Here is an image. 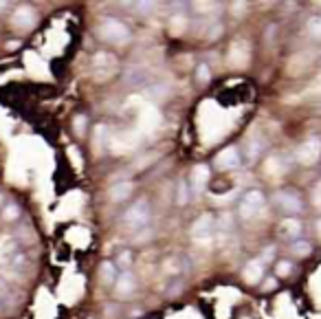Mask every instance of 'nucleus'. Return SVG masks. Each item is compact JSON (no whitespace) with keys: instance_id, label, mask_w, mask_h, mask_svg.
<instances>
[{"instance_id":"f257e3e1","label":"nucleus","mask_w":321,"mask_h":319,"mask_svg":"<svg viewBox=\"0 0 321 319\" xmlns=\"http://www.w3.org/2000/svg\"><path fill=\"white\" fill-rule=\"evenodd\" d=\"M264 209H266V198L259 190H249L238 202V216L247 222L259 218L264 214Z\"/></svg>"},{"instance_id":"f03ea898","label":"nucleus","mask_w":321,"mask_h":319,"mask_svg":"<svg viewBox=\"0 0 321 319\" xmlns=\"http://www.w3.org/2000/svg\"><path fill=\"white\" fill-rule=\"evenodd\" d=\"M99 35L106 40V42H113V44H117V47H126L132 38L130 29L117 18H101Z\"/></svg>"},{"instance_id":"7ed1b4c3","label":"nucleus","mask_w":321,"mask_h":319,"mask_svg":"<svg viewBox=\"0 0 321 319\" xmlns=\"http://www.w3.org/2000/svg\"><path fill=\"white\" fill-rule=\"evenodd\" d=\"M119 70V60L108 51H97L93 58V77L97 82H108Z\"/></svg>"},{"instance_id":"20e7f679","label":"nucleus","mask_w":321,"mask_h":319,"mask_svg":"<svg viewBox=\"0 0 321 319\" xmlns=\"http://www.w3.org/2000/svg\"><path fill=\"white\" fill-rule=\"evenodd\" d=\"M150 222V202L145 198H139L130 205V209L124 214V227L132 231H139Z\"/></svg>"},{"instance_id":"39448f33","label":"nucleus","mask_w":321,"mask_h":319,"mask_svg":"<svg viewBox=\"0 0 321 319\" xmlns=\"http://www.w3.org/2000/svg\"><path fill=\"white\" fill-rule=\"evenodd\" d=\"M216 236V218L211 214H202L200 218H196V222L192 225V238L193 242H200V245H209Z\"/></svg>"},{"instance_id":"423d86ee","label":"nucleus","mask_w":321,"mask_h":319,"mask_svg":"<svg viewBox=\"0 0 321 319\" xmlns=\"http://www.w3.org/2000/svg\"><path fill=\"white\" fill-rule=\"evenodd\" d=\"M295 159L299 165H315L321 159V139L319 136H310L295 152Z\"/></svg>"},{"instance_id":"0eeeda50","label":"nucleus","mask_w":321,"mask_h":319,"mask_svg":"<svg viewBox=\"0 0 321 319\" xmlns=\"http://www.w3.org/2000/svg\"><path fill=\"white\" fill-rule=\"evenodd\" d=\"M273 200H275V205H277L279 209H282L284 214H288V216L299 214V211L304 209L302 198H299V194H297V191H293V190H279V191H275Z\"/></svg>"},{"instance_id":"6e6552de","label":"nucleus","mask_w":321,"mask_h":319,"mask_svg":"<svg viewBox=\"0 0 321 319\" xmlns=\"http://www.w3.org/2000/svg\"><path fill=\"white\" fill-rule=\"evenodd\" d=\"M249 60H251V44L247 40H236L229 47V66L231 68H247Z\"/></svg>"},{"instance_id":"1a4fd4ad","label":"nucleus","mask_w":321,"mask_h":319,"mask_svg":"<svg viewBox=\"0 0 321 319\" xmlns=\"http://www.w3.org/2000/svg\"><path fill=\"white\" fill-rule=\"evenodd\" d=\"M213 163H216V168H218V170H222V172L238 170V168H240V163H242L240 150H238L236 145H227V148H222V150L216 154Z\"/></svg>"},{"instance_id":"9d476101","label":"nucleus","mask_w":321,"mask_h":319,"mask_svg":"<svg viewBox=\"0 0 321 319\" xmlns=\"http://www.w3.org/2000/svg\"><path fill=\"white\" fill-rule=\"evenodd\" d=\"M113 286H115V295L119 297V300H128L136 291V280L130 271H124V273H119V277H117V282Z\"/></svg>"},{"instance_id":"9b49d317","label":"nucleus","mask_w":321,"mask_h":319,"mask_svg":"<svg viewBox=\"0 0 321 319\" xmlns=\"http://www.w3.org/2000/svg\"><path fill=\"white\" fill-rule=\"evenodd\" d=\"M286 172H288V161L282 154H271L264 161V174L268 179H282Z\"/></svg>"},{"instance_id":"f8f14e48","label":"nucleus","mask_w":321,"mask_h":319,"mask_svg":"<svg viewBox=\"0 0 321 319\" xmlns=\"http://www.w3.org/2000/svg\"><path fill=\"white\" fill-rule=\"evenodd\" d=\"M11 22L16 29H22V31H27V29H31L35 24V11L33 7H29V4H20L16 7V11H13L11 16Z\"/></svg>"},{"instance_id":"ddd939ff","label":"nucleus","mask_w":321,"mask_h":319,"mask_svg":"<svg viewBox=\"0 0 321 319\" xmlns=\"http://www.w3.org/2000/svg\"><path fill=\"white\" fill-rule=\"evenodd\" d=\"M264 266L266 264H262L259 257L249 260L247 264H244V269H242V280L247 282V284H259V282L264 280Z\"/></svg>"},{"instance_id":"4468645a","label":"nucleus","mask_w":321,"mask_h":319,"mask_svg":"<svg viewBox=\"0 0 321 319\" xmlns=\"http://www.w3.org/2000/svg\"><path fill=\"white\" fill-rule=\"evenodd\" d=\"M161 113L154 108V106H143L141 108V113H139V126H141V130H154V128H159V124H161Z\"/></svg>"},{"instance_id":"2eb2a0df","label":"nucleus","mask_w":321,"mask_h":319,"mask_svg":"<svg viewBox=\"0 0 321 319\" xmlns=\"http://www.w3.org/2000/svg\"><path fill=\"white\" fill-rule=\"evenodd\" d=\"M209 183V168L202 163H198L196 168L192 170V176H190V190L192 191H202Z\"/></svg>"},{"instance_id":"dca6fc26","label":"nucleus","mask_w":321,"mask_h":319,"mask_svg":"<svg viewBox=\"0 0 321 319\" xmlns=\"http://www.w3.org/2000/svg\"><path fill=\"white\" fill-rule=\"evenodd\" d=\"M16 249H18V240L11 234L0 236V264L11 262V257L16 255Z\"/></svg>"},{"instance_id":"f3484780","label":"nucleus","mask_w":321,"mask_h":319,"mask_svg":"<svg viewBox=\"0 0 321 319\" xmlns=\"http://www.w3.org/2000/svg\"><path fill=\"white\" fill-rule=\"evenodd\" d=\"M130 194H132V183L128 179L117 181V183H113V185H110V190H108V196H110V200H113V202L128 200Z\"/></svg>"},{"instance_id":"a211bd4d","label":"nucleus","mask_w":321,"mask_h":319,"mask_svg":"<svg viewBox=\"0 0 321 319\" xmlns=\"http://www.w3.org/2000/svg\"><path fill=\"white\" fill-rule=\"evenodd\" d=\"M302 222L297 218H284L279 222V236L286 238V240H299V236H302Z\"/></svg>"},{"instance_id":"6ab92c4d","label":"nucleus","mask_w":321,"mask_h":319,"mask_svg":"<svg viewBox=\"0 0 321 319\" xmlns=\"http://www.w3.org/2000/svg\"><path fill=\"white\" fill-rule=\"evenodd\" d=\"M108 143H110V132H108V128H106L104 124L95 126V132H93V150L97 152V154H101V152L108 148Z\"/></svg>"},{"instance_id":"aec40b11","label":"nucleus","mask_w":321,"mask_h":319,"mask_svg":"<svg viewBox=\"0 0 321 319\" xmlns=\"http://www.w3.org/2000/svg\"><path fill=\"white\" fill-rule=\"evenodd\" d=\"M183 271H185V260H183V255H170V257H165V262H163V273H165V275L178 277Z\"/></svg>"},{"instance_id":"412c9836","label":"nucleus","mask_w":321,"mask_h":319,"mask_svg":"<svg viewBox=\"0 0 321 319\" xmlns=\"http://www.w3.org/2000/svg\"><path fill=\"white\" fill-rule=\"evenodd\" d=\"M150 79V70L145 66H132L128 73H126V84L128 86H143Z\"/></svg>"},{"instance_id":"4be33fe9","label":"nucleus","mask_w":321,"mask_h":319,"mask_svg":"<svg viewBox=\"0 0 321 319\" xmlns=\"http://www.w3.org/2000/svg\"><path fill=\"white\" fill-rule=\"evenodd\" d=\"M117 277H119V271H117L115 262H110V260L101 262V266H99V280L104 282L106 286H113L115 282H117Z\"/></svg>"},{"instance_id":"5701e85b","label":"nucleus","mask_w":321,"mask_h":319,"mask_svg":"<svg viewBox=\"0 0 321 319\" xmlns=\"http://www.w3.org/2000/svg\"><path fill=\"white\" fill-rule=\"evenodd\" d=\"M187 18L183 16V13H174V16L170 18V22H167V31H170L172 35H183L187 31Z\"/></svg>"},{"instance_id":"b1692460","label":"nucleus","mask_w":321,"mask_h":319,"mask_svg":"<svg viewBox=\"0 0 321 319\" xmlns=\"http://www.w3.org/2000/svg\"><path fill=\"white\" fill-rule=\"evenodd\" d=\"M174 200H176V205H178V207H185V205H190V200H192V190H190V183H185V181H181V183L176 185V196H174Z\"/></svg>"},{"instance_id":"393cba45","label":"nucleus","mask_w":321,"mask_h":319,"mask_svg":"<svg viewBox=\"0 0 321 319\" xmlns=\"http://www.w3.org/2000/svg\"><path fill=\"white\" fill-rule=\"evenodd\" d=\"M209 82H211V68H209V64L200 62L196 66V84L198 86H207Z\"/></svg>"},{"instance_id":"a878e982","label":"nucleus","mask_w":321,"mask_h":319,"mask_svg":"<svg viewBox=\"0 0 321 319\" xmlns=\"http://www.w3.org/2000/svg\"><path fill=\"white\" fill-rule=\"evenodd\" d=\"M306 31L313 40H317L321 42V16H313L308 20V24H306Z\"/></svg>"},{"instance_id":"bb28decb","label":"nucleus","mask_w":321,"mask_h":319,"mask_svg":"<svg viewBox=\"0 0 321 319\" xmlns=\"http://www.w3.org/2000/svg\"><path fill=\"white\" fill-rule=\"evenodd\" d=\"M290 251H293L297 257H306V255L313 253V245H310L308 240H295L293 247H290Z\"/></svg>"},{"instance_id":"cd10ccee","label":"nucleus","mask_w":321,"mask_h":319,"mask_svg":"<svg viewBox=\"0 0 321 319\" xmlns=\"http://www.w3.org/2000/svg\"><path fill=\"white\" fill-rule=\"evenodd\" d=\"M132 260H134V255H132V251L124 249V251H119V255H117L115 266H117V269H124V271H128L130 266H132Z\"/></svg>"},{"instance_id":"c85d7f7f","label":"nucleus","mask_w":321,"mask_h":319,"mask_svg":"<svg viewBox=\"0 0 321 319\" xmlns=\"http://www.w3.org/2000/svg\"><path fill=\"white\" fill-rule=\"evenodd\" d=\"M18 218H20V207L16 205V202H7V205L2 207V220L13 222Z\"/></svg>"},{"instance_id":"c756f323","label":"nucleus","mask_w":321,"mask_h":319,"mask_svg":"<svg viewBox=\"0 0 321 319\" xmlns=\"http://www.w3.org/2000/svg\"><path fill=\"white\" fill-rule=\"evenodd\" d=\"M259 152H262V141H259V139L249 141V150H247V156H249V159L256 161L257 156H259Z\"/></svg>"},{"instance_id":"7c9ffc66","label":"nucleus","mask_w":321,"mask_h":319,"mask_svg":"<svg viewBox=\"0 0 321 319\" xmlns=\"http://www.w3.org/2000/svg\"><path fill=\"white\" fill-rule=\"evenodd\" d=\"M290 271H293V264H290L288 260H279L277 264H275V273H277V277H288Z\"/></svg>"},{"instance_id":"2f4dec72","label":"nucleus","mask_w":321,"mask_h":319,"mask_svg":"<svg viewBox=\"0 0 321 319\" xmlns=\"http://www.w3.org/2000/svg\"><path fill=\"white\" fill-rule=\"evenodd\" d=\"M73 128H75V134H84L86 132V115H77L73 119Z\"/></svg>"},{"instance_id":"473e14b6","label":"nucleus","mask_w":321,"mask_h":319,"mask_svg":"<svg viewBox=\"0 0 321 319\" xmlns=\"http://www.w3.org/2000/svg\"><path fill=\"white\" fill-rule=\"evenodd\" d=\"M310 200H313V205L317 207V209H321V181L313 187V194H310Z\"/></svg>"},{"instance_id":"72a5a7b5","label":"nucleus","mask_w":321,"mask_h":319,"mask_svg":"<svg viewBox=\"0 0 321 319\" xmlns=\"http://www.w3.org/2000/svg\"><path fill=\"white\" fill-rule=\"evenodd\" d=\"M275 257V247H266V249L262 251V255H259V260H262V264H266V262H271Z\"/></svg>"},{"instance_id":"f704fd0d","label":"nucleus","mask_w":321,"mask_h":319,"mask_svg":"<svg viewBox=\"0 0 321 319\" xmlns=\"http://www.w3.org/2000/svg\"><path fill=\"white\" fill-rule=\"evenodd\" d=\"M247 11V2H236V4H231V13L233 16H240V13Z\"/></svg>"},{"instance_id":"c9c22d12","label":"nucleus","mask_w":321,"mask_h":319,"mask_svg":"<svg viewBox=\"0 0 321 319\" xmlns=\"http://www.w3.org/2000/svg\"><path fill=\"white\" fill-rule=\"evenodd\" d=\"M222 33V27L220 24H213L211 27V31H209V40H213V38H218V35Z\"/></svg>"},{"instance_id":"e433bc0d","label":"nucleus","mask_w":321,"mask_h":319,"mask_svg":"<svg viewBox=\"0 0 321 319\" xmlns=\"http://www.w3.org/2000/svg\"><path fill=\"white\" fill-rule=\"evenodd\" d=\"M275 286H277V282H275V280H266V282L262 284V291H273Z\"/></svg>"},{"instance_id":"4c0bfd02","label":"nucleus","mask_w":321,"mask_h":319,"mask_svg":"<svg viewBox=\"0 0 321 319\" xmlns=\"http://www.w3.org/2000/svg\"><path fill=\"white\" fill-rule=\"evenodd\" d=\"M9 7H11V2H0V11H7Z\"/></svg>"},{"instance_id":"58836bf2","label":"nucleus","mask_w":321,"mask_h":319,"mask_svg":"<svg viewBox=\"0 0 321 319\" xmlns=\"http://www.w3.org/2000/svg\"><path fill=\"white\" fill-rule=\"evenodd\" d=\"M317 236H319V238H321V218H319V220H317Z\"/></svg>"},{"instance_id":"ea45409f","label":"nucleus","mask_w":321,"mask_h":319,"mask_svg":"<svg viewBox=\"0 0 321 319\" xmlns=\"http://www.w3.org/2000/svg\"><path fill=\"white\" fill-rule=\"evenodd\" d=\"M0 205H2V196H0Z\"/></svg>"}]
</instances>
